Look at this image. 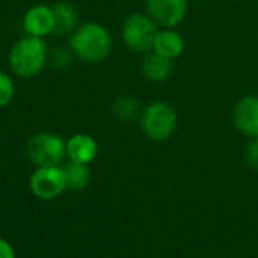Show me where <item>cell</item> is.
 I'll list each match as a JSON object with an SVG mask.
<instances>
[{
	"instance_id": "obj_1",
	"label": "cell",
	"mask_w": 258,
	"mask_h": 258,
	"mask_svg": "<svg viewBox=\"0 0 258 258\" xmlns=\"http://www.w3.org/2000/svg\"><path fill=\"white\" fill-rule=\"evenodd\" d=\"M70 50L74 57L86 63H100L112 51L110 32L100 23L86 21L70 36Z\"/></svg>"
},
{
	"instance_id": "obj_2",
	"label": "cell",
	"mask_w": 258,
	"mask_h": 258,
	"mask_svg": "<svg viewBox=\"0 0 258 258\" xmlns=\"http://www.w3.org/2000/svg\"><path fill=\"white\" fill-rule=\"evenodd\" d=\"M47 63L48 50L44 38L26 35L11 47L8 54V65L20 79H33L39 76Z\"/></svg>"
},
{
	"instance_id": "obj_3",
	"label": "cell",
	"mask_w": 258,
	"mask_h": 258,
	"mask_svg": "<svg viewBox=\"0 0 258 258\" xmlns=\"http://www.w3.org/2000/svg\"><path fill=\"white\" fill-rule=\"evenodd\" d=\"M24 153L35 168L62 166L67 157V141L51 132H38L29 138Z\"/></svg>"
},
{
	"instance_id": "obj_4",
	"label": "cell",
	"mask_w": 258,
	"mask_h": 258,
	"mask_svg": "<svg viewBox=\"0 0 258 258\" xmlns=\"http://www.w3.org/2000/svg\"><path fill=\"white\" fill-rule=\"evenodd\" d=\"M178 116L174 109L166 101L150 103L141 115V127L145 136L151 141H165L177 128Z\"/></svg>"
},
{
	"instance_id": "obj_5",
	"label": "cell",
	"mask_w": 258,
	"mask_h": 258,
	"mask_svg": "<svg viewBox=\"0 0 258 258\" xmlns=\"http://www.w3.org/2000/svg\"><path fill=\"white\" fill-rule=\"evenodd\" d=\"M159 33L157 23L145 14L136 12L125 18L121 30L124 44L136 53L153 51L156 36Z\"/></svg>"
},
{
	"instance_id": "obj_6",
	"label": "cell",
	"mask_w": 258,
	"mask_h": 258,
	"mask_svg": "<svg viewBox=\"0 0 258 258\" xmlns=\"http://www.w3.org/2000/svg\"><path fill=\"white\" fill-rule=\"evenodd\" d=\"M29 189L32 195L42 201H51L67 190L65 172L62 166L35 168L29 177Z\"/></svg>"
},
{
	"instance_id": "obj_7",
	"label": "cell",
	"mask_w": 258,
	"mask_h": 258,
	"mask_svg": "<svg viewBox=\"0 0 258 258\" xmlns=\"http://www.w3.org/2000/svg\"><path fill=\"white\" fill-rule=\"evenodd\" d=\"M147 12L157 26L174 29L186 17L187 0H147Z\"/></svg>"
},
{
	"instance_id": "obj_8",
	"label": "cell",
	"mask_w": 258,
	"mask_h": 258,
	"mask_svg": "<svg viewBox=\"0 0 258 258\" xmlns=\"http://www.w3.org/2000/svg\"><path fill=\"white\" fill-rule=\"evenodd\" d=\"M234 127L245 136H258V97L246 95L240 98L233 110Z\"/></svg>"
},
{
	"instance_id": "obj_9",
	"label": "cell",
	"mask_w": 258,
	"mask_h": 258,
	"mask_svg": "<svg viewBox=\"0 0 258 258\" xmlns=\"http://www.w3.org/2000/svg\"><path fill=\"white\" fill-rule=\"evenodd\" d=\"M23 29L26 35L36 36V38H45L47 35H51L54 29L51 6L47 5L30 6L23 17Z\"/></svg>"
},
{
	"instance_id": "obj_10",
	"label": "cell",
	"mask_w": 258,
	"mask_h": 258,
	"mask_svg": "<svg viewBox=\"0 0 258 258\" xmlns=\"http://www.w3.org/2000/svg\"><path fill=\"white\" fill-rule=\"evenodd\" d=\"M98 154L97 141L86 133H76L67 139V157L71 162L89 165Z\"/></svg>"
},
{
	"instance_id": "obj_11",
	"label": "cell",
	"mask_w": 258,
	"mask_h": 258,
	"mask_svg": "<svg viewBox=\"0 0 258 258\" xmlns=\"http://www.w3.org/2000/svg\"><path fill=\"white\" fill-rule=\"evenodd\" d=\"M51 11L54 20L53 35L71 36V33L79 27V12L74 5L60 0L51 5Z\"/></svg>"
},
{
	"instance_id": "obj_12",
	"label": "cell",
	"mask_w": 258,
	"mask_h": 258,
	"mask_svg": "<svg viewBox=\"0 0 258 258\" xmlns=\"http://www.w3.org/2000/svg\"><path fill=\"white\" fill-rule=\"evenodd\" d=\"M171 71H172L171 59H168L156 51L145 53V57L142 62V74L147 80L160 83L169 77Z\"/></svg>"
},
{
	"instance_id": "obj_13",
	"label": "cell",
	"mask_w": 258,
	"mask_h": 258,
	"mask_svg": "<svg viewBox=\"0 0 258 258\" xmlns=\"http://www.w3.org/2000/svg\"><path fill=\"white\" fill-rule=\"evenodd\" d=\"M183 50H184V39L178 32H175L174 29L159 30L154 41L153 51L174 60L183 53Z\"/></svg>"
},
{
	"instance_id": "obj_14",
	"label": "cell",
	"mask_w": 258,
	"mask_h": 258,
	"mask_svg": "<svg viewBox=\"0 0 258 258\" xmlns=\"http://www.w3.org/2000/svg\"><path fill=\"white\" fill-rule=\"evenodd\" d=\"M62 168L65 172L67 190L82 192L88 187V184L91 181V171H89L88 165L68 160L65 165H62Z\"/></svg>"
},
{
	"instance_id": "obj_15",
	"label": "cell",
	"mask_w": 258,
	"mask_h": 258,
	"mask_svg": "<svg viewBox=\"0 0 258 258\" xmlns=\"http://www.w3.org/2000/svg\"><path fill=\"white\" fill-rule=\"evenodd\" d=\"M112 113L122 122H132L142 115V106L136 97L121 95L112 103Z\"/></svg>"
},
{
	"instance_id": "obj_16",
	"label": "cell",
	"mask_w": 258,
	"mask_h": 258,
	"mask_svg": "<svg viewBox=\"0 0 258 258\" xmlns=\"http://www.w3.org/2000/svg\"><path fill=\"white\" fill-rule=\"evenodd\" d=\"M73 51L65 47H57L51 53H48V62L51 63L53 68L56 70H67L73 63Z\"/></svg>"
},
{
	"instance_id": "obj_17",
	"label": "cell",
	"mask_w": 258,
	"mask_h": 258,
	"mask_svg": "<svg viewBox=\"0 0 258 258\" xmlns=\"http://www.w3.org/2000/svg\"><path fill=\"white\" fill-rule=\"evenodd\" d=\"M14 95H15V85L12 77L8 73L0 71V109L6 107L12 101Z\"/></svg>"
},
{
	"instance_id": "obj_18",
	"label": "cell",
	"mask_w": 258,
	"mask_h": 258,
	"mask_svg": "<svg viewBox=\"0 0 258 258\" xmlns=\"http://www.w3.org/2000/svg\"><path fill=\"white\" fill-rule=\"evenodd\" d=\"M0 258H17L14 246L3 237H0Z\"/></svg>"
},
{
	"instance_id": "obj_19",
	"label": "cell",
	"mask_w": 258,
	"mask_h": 258,
	"mask_svg": "<svg viewBox=\"0 0 258 258\" xmlns=\"http://www.w3.org/2000/svg\"><path fill=\"white\" fill-rule=\"evenodd\" d=\"M246 159H248V162L252 165V166H255L258 168V142H252L249 147H248V151H246Z\"/></svg>"
},
{
	"instance_id": "obj_20",
	"label": "cell",
	"mask_w": 258,
	"mask_h": 258,
	"mask_svg": "<svg viewBox=\"0 0 258 258\" xmlns=\"http://www.w3.org/2000/svg\"><path fill=\"white\" fill-rule=\"evenodd\" d=\"M255 141H257V142H258V136H257V138H255Z\"/></svg>"
}]
</instances>
